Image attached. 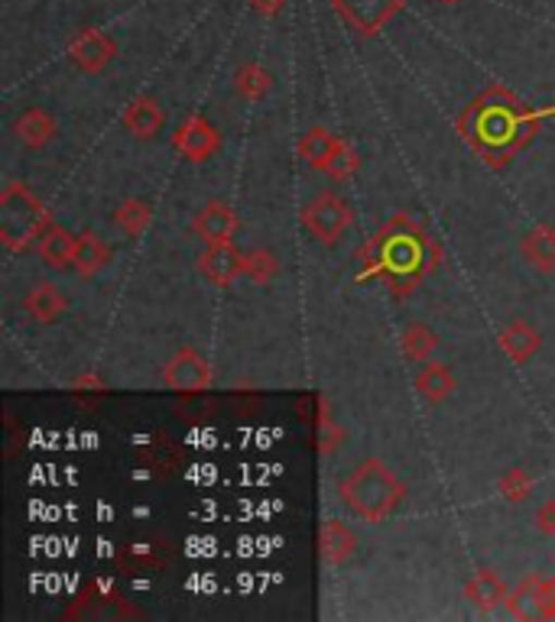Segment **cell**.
<instances>
[{"mask_svg": "<svg viewBox=\"0 0 555 622\" xmlns=\"http://www.w3.org/2000/svg\"><path fill=\"white\" fill-rule=\"evenodd\" d=\"M335 10L354 33L377 36L403 10V0H335Z\"/></svg>", "mask_w": 555, "mask_h": 622, "instance_id": "cell-4", "label": "cell"}, {"mask_svg": "<svg viewBox=\"0 0 555 622\" xmlns=\"http://www.w3.org/2000/svg\"><path fill=\"white\" fill-rule=\"evenodd\" d=\"M523 259L540 269V272H555V228H536L520 241Z\"/></svg>", "mask_w": 555, "mask_h": 622, "instance_id": "cell-20", "label": "cell"}, {"mask_svg": "<svg viewBox=\"0 0 555 622\" xmlns=\"http://www.w3.org/2000/svg\"><path fill=\"white\" fill-rule=\"evenodd\" d=\"M75 244H79V237L72 234V231H65L62 224H46V231L39 234V256H43V263L49 266V269H72V263H75Z\"/></svg>", "mask_w": 555, "mask_h": 622, "instance_id": "cell-14", "label": "cell"}, {"mask_svg": "<svg viewBox=\"0 0 555 622\" xmlns=\"http://www.w3.org/2000/svg\"><path fill=\"white\" fill-rule=\"evenodd\" d=\"M23 308H26V315H29L33 321L52 325V321H59V318L69 312V298H65V292H62L59 285L39 282V285H33V289L23 295Z\"/></svg>", "mask_w": 555, "mask_h": 622, "instance_id": "cell-11", "label": "cell"}, {"mask_svg": "<svg viewBox=\"0 0 555 622\" xmlns=\"http://www.w3.org/2000/svg\"><path fill=\"white\" fill-rule=\"evenodd\" d=\"M318 548H322V561H325L328 568H345V564L354 558V551H358V535H354L345 522L328 519V522L322 525Z\"/></svg>", "mask_w": 555, "mask_h": 622, "instance_id": "cell-12", "label": "cell"}, {"mask_svg": "<svg viewBox=\"0 0 555 622\" xmlns=\"http://www.w3.org/2000/svg\"><path fill=\"white\" fill-rule=\"evenodd\" d=\"M172 146L182 159L189 162H205L221 149V133L218 126L208 124L205 118H185L172 133Z\"/></svg>", "mask_w": 555, "mask_h": 622, "instance_id": "cell-6", "label": "cell"}, {"mask_svg": "<svg viewBox=\"0 0 555 622\" xmlns=\"http://www.w3.org/2000/svg\"><path fill=\"white\" fill-rule=\"evenodd\" d=\"M254 3V10L261 13V16H274L279 7H282V0H251Z\"/></svg>", "mask_w": 555, "mask_h": 622, "instance_id": "cell-31", "label": "cell"}, {"mask_svg": "<svg viewBox=\"0 0 555 622\" xmlns=\"http://www.w3.org/2000/svg\"><path fill=\"white\" fill-rule=\"evenodd\" d=\"M69 56H72V65H79L88 75H98L114 62L118 46H114V39L108 33L88 26V29H79V36L69 46Z\"/></svg>", "mask_w": 555, "mask_h": 622, "instance_id": "cell-7", "label": "cell"}, {"mask_svg": "<svg viewBox=\"0 0 555 622\" xmlns=\"http://www.w3.org/2000/svg\"><path fill=\"white\" fill-rule=\"evenodd\" d=\"M162 382L176 392H205L212 386V364L195 347H182L162 367Z\"/></svg>", "mask_w": 555, "mask_h": 622, "instance_id": "cell-5", "label": "cell"}, {"mask_svg": "<svg viewBox=\"0 0 555 622\" xmlns=\"http://www.w3.org/2000/svg\"><path fill=\"white\" fill-rule=\"evenodd\" d=\"M338 497L358 519L381 525L400 509V502L407 497V487L400 484V477L384 461L367 458L341 480Z\"/></svg>", "mask_w": 555, "mask_h": 622, "instance_id": "cell-1", "label": "cell"}, {"mask_svg": "<svg viewBox=\"0 0 555 622\" xmlns=\"http://www.w3.org/2000/svg\"><path fill=\"white\" fill-rule=\"evenodd\" d=\"M500 497L507 502H523V499L533 497V477L527 471H507L497 484Z\"/></svg>", "mask_w": 555, "mask_h": 622, "instance_id": "cell-27", "label": "cell"}, {"mask_svg": "<svg viewBox=\"0 0 555 622\" xmlns=\"http://www.w3.org/2000/svg\"><path fill=\"white\" fill-rule=\"evenodd\" d=\"M543 620H555V577H546V594H543Z\"/></svg>", "mask_w": 555, "mask_h": 622, "instance_id": "cell-30", "label": "cell"}, {"mask_svg": "<svg viewBox=\"0 0 555 622\" xmlns=\"http://www.w3.org/2000/svg\"><path fill=\"white\" fill-rule=\"evenodd\" d=\"M442 3H461V0H442Z\"/></svg>", "mask_w": 555, "mask_h": 622, "instance_id": "cell-32", "label": "cell"}, {"mask_svg": "<svg viewBox=\"0 0 555 622\" xmlns=\"http://www.w3.org/2000/svg\"><path fill=\"white\" fill-rule=\"evenodd\" d=\"M49 218L43 202L20 182H10L0 195V241L3 247L20 253L46 231Z\"/></svg>", "mask_w": 555, "mask_h": 622, "instance_id": "cell-2", "label": "cell"}, {"mask_svg": "<svg viewBox=\"0 0 555 622\" xmlns=\"http://www.w3.org/2000/svg\"><path fill=\"white\" fill-rule=\"evenodd\" d=\"M345 149H348V146H345L335 133H328L325 126H312V130L302 133V139H299V156H302V162L312 166V169H318V172H331Z\"/></svg>", "mask_w": 555, "mask_h": 622, "instance_id": "cell-9", "label": "cell"}, {"mask_svg": "<svg viewBox=\"0 0 555 622\" xmlns=\"http://www.w3.org/2000/svg\"><path fill=\"white\" fill-rule=\"evenodd\" d=\"M464 597L478 613H494L497 607H507V584L497 571H478L468 584H464Z\"/></svg>", "mask_w": 555, "mask_h": 622, "instance_id": "cell-13", "label": "cell"}, {"mask_svg": "<svg viewBox=\"0 0 555 622\" xmlns=\"http://www.w3.org/2000/svg\"><path fill=\"white\" fill-rule=\"evenodd\" d=\"M543 594H546V577L527 574L520 587L507 597V613L514 620H543Z\"/></svg>", "mask_w": 555, "mask_h": 622, "instance_id": "cell-16", "label": "cell"}, {"mask_svg": "<svg viewBox=\"0 0 555 622\" xmlns=\"http://www.w3.org/2000/svg\"><path fill=\"white\" fill-rule=\"evenodd\" d=\"M234 88H238L241 98H248V101H261V98L274 88V78H270V72H267L264 65L248 62V65L238 69V75H234Z\"/></svg>", "mask_w": 555, "mask_h": 622, "instance_id": "cell-23", "label": "cell"}, {"mask_svg": "<svg viewBox=\"0 0 555 622\" xmlns=\"http://www.w3.org/2000/svg\"><path fill=\"white\" fill-rule=\"evenodd\" d=\"M149 218H153L149 205H146V202H140V198H131V202H124V205L118 208L114 224L121 228V234H128V237H140V234L149 228Z\"/></svg>", "mask_w": 555, "mask_h": 622, "instance_id": "cell-25", "label": "cell"}, {"mask_svg": "<svg viewBox=\"0 0 555 622\" xmlns=\"http://www.w3.org/2000/svg\"><path fill=\"white\" fill-rule=\"evenodd\" d=\"M192 234L205 244V247H215V244H234V234H238V215L234 208H228L225 202H208L195 211L192 218Z\"/></svg>", "mask_w": 555, "mask_h": 622, "instance_id": "cell-8", "label": "cell"}, {"mask_svg": "<svg viewBox=\"0 0 555 622\" xmlns=\"http://www.w3.org/2000/svg\"><path fill=\"white\" fill-rule=\"evenodd\" d=\"M435 351H438V334L432 328H425L422 321L403 331V354L410 364H429Z\"/></svg>", "mask_w": 555, "mask_h": 622, "instance_id": "cell-22", "label": "cell"}, {"mask_svg": "<svg viewBox=\"0 0 555 622\" xmlns=\"http://www.w3.org/2000/svg\"><path fill=\"white\" fill-rule=\"evenodd\" d=\"M536 532L546 535V538L555 535V497L540 502V509H536Z\"/></svg>", "mask_w": 555, "mask_h": 622, "instance_id": "cell-28", "label": "cell"}, {"mask_svg": "<svg viewBox=\"0 0 555 622\" xmlns=\"http://www.w3.org/2000/svg\"><path fill=\"white\" fill-rule=\"evenodd\" d=\"M13 133L16 139L26 146V149H43L56 139L59 126H56V118L43 108H26L16 121H13Z\"/></svg>", "mask_w": 555, "mask_h": 622, "instance_id": "cell-15", "label": "cell"}, {"mask_svg": "<svg viewBox=\"0 0 555 622\" xmlns=\"http://www.w3.org/2000/svg\"><path fill=\"white\" fill-rule=\"evenodd\" d=\"M417 389L425 402H445L455 392V376L445 364H419Z\"/></svg>", "mask_w": 555, "mask_h": 622, "instance_id": "cell-21", "label": "cell"}, {"mask_svg": "<svg viewBox=\"0 0 555 622\" xmlns=\"http://www.w3.org/2000/svg\"><path fill=\"white\" fill-rule=\"evenodd\" d=\"M198 269L208 282L231 285L238 276H244V253H238L231 244H215L198 256Z\"/></svg>", "mask_w": 555, "mask_h": 622, "instance_id": "cell-10", "label": "cell"}, {"mask_svg": "<svg viewBox=\"0 0 555 622\" xmlns=\"http://www.w3.org/2000/svg\"><path fill=\"white\" fill-rule=\"evenodd\" d=\"M277 272L279 263L274 253H267V249H251V253H244V279H248V282H254V285H270Z\"/></svg>", "mask_w": 555, "mask_h": 622, "instance_id": "cell-26", "label": "cell"}, {"mask_svg": "<svg viewBox=\"0 0 555 622\" xmlns=\"http://www.w3.org/2000/svg\"><path fill=\"white\" fill-rule=\"evenodd\" d=\"M354 169H358V159H354V153H351V149H345V153H341V159L335 162V169H331L328 175H331V179H338V182H345Z\"/></svg>", "mask_w": 555, "mask_h": 622, "instance_id": "cell-29", "label": "cell"}, {"mask_svg": "<svg viewBox=\"0 0 555 622\" xmlns=\"http://www.w3.org/2000/svg\"><path fill=\"white\" fill-rule=\"evenodd\" d=\"M345 441V431L338 428V422L331 418L328 412V399H318V415H315V444H318V454H331L338 451Z\"/></svg>", "mask_w": 555, "mask_h": 622, "instance_id": "cell-24", "label": "cell"}, {"mask_svg": "<svg viewBox=\"0 0 555 622\" xmlns=\"http://www.w3.org/2000/svg\"><path fill=\"white\" fill-rule=\"evenodd\" d=\"M351 218H354L351 205H348L341 195H335V192L315 195V198L305 205V211H302V224H305V231H309L318 244H335V241H341V237L348 234V228H351Z\"/></svg>", "mask_w": 555, "mask_h": 622, "instance_id": "cell-3", "label": "cell"}, {"mask_svg": "<svg viewBox=\"0 0 555 622\" xmlns=\"http://www.w3.org/2000/svg\"><path fill=\"white\" fill-rule=\"evenodd\" d=\"M108 263H111V247H108L98 234H82V237H79L72 269H75L82 279H95L98 272L108 269Z\"/></svg>", "mask_w": 555, "mask_h": 622, "instance_id": "cell-19", "label": "cell"}, {"mask_svg": "<svg viewBox=\"0 0 555 622\" xmlns=\"http://www.w3.org/2000/svg\"><path fill=\"white\" fill-rule=\"evenodd\" d=\"M540 344H543V338H540V331H536L530 321H510V325L500 331V351H504L514 364H520V367L536 357Z\"/></svg>", "mask_w": 555, "mask_h": 622, "instance_id": "cell-17", "label": "cell"}, {"mask_svg": "<svg viewBox=\"0 0 555 622\" xmlns=\"http://www.w3.org/2000/svg\"><path fill=\"white\" fill-rule=\"evenodd\" d=\"M124 126L137 136V139H153L162 133L166 126V111L153 101V98H134L128 108H124Z\"/></svg>", "mask_w": 555, "mask_h": 622, "instance_id": "cell-18", "label": "cell"}]
</instances>
